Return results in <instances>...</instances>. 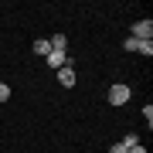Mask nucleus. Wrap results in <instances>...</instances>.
I'll list each match as a JSON object with an SVG mask.
<instances>
[{"label": "nucleus", "mask_w": 153, "mask_h": 153, "mask_svg": "<svg viewBox=\"0 0 153 153\" xmlns=\"http://www.w3.org/2000/svg\"><path fill=\"white\" fill-rule=\"evenodd\" d=\"M133 34H136V41H150L153 24H150V21H136V24H133Z\"/></svg>", "instance_id": "nucleus-3"}, {"label": "nucleus", "mask_w": 153, "mask_h": 153, "mask_svg": "<svg viewBox=\"0 0 153 153\" xmlns=\"http://www.w3.org/2000/svg\"><path fill=\"white\" fill-rule=\"evenodd\" d=\"M129 102V85H112L109 88V105H126Z\"/></svg>", "instance_id": "nucleus-1"}, {"label": "nucleus", "mask_w": 153, "mask_h": 153, "mask_svg": "<svg viewBox=\"0 0 153 153\" xmlns=\"http://www.w3.org/2000/svg\"><path fill=\"white\" fill-rule=\"evenodd\" d=\"M7 99H10V85L0 82V102H7Z\"/></svg>", "instance_id": "nucleus-9"}, {"label": "nucleus", "mask_w": 153, "mask_h": 153, "mask_svg": "<svg viewBox=\"0 0 153 153\" xmlns=\"http://www.w3.org/2000/svg\"><path fill=\"white\" fill-rule=\"evenodd\" d=\"M58 82L65 85V88H71V85H75V71H71V68H61L58 71Z\"/></svg>", "instance_id": "nucleus-4"}, {"label": "nucleus", "mask_w": 153, "mask_h": 153, "mask_svg": "<svg viewBox=\"0 0 153 153\" xmlns=\"http://www.w3.org/2000/svg\"><path fill=\"white\" fill-rule=\"evenodd\" d=\"M109 153H129V150H126L123 143H116V146H109Z\"/></svg>", "instance_id": "nucleus-11"}, {"label": "nucleus", "mask_w": 153, "mask_h": 153, "mask_svg": "<svg viewBox=\"0 0 153 153\" xmlns=\"http://www.w3.org/2000/svg\"><path fill=\"white\" fill-rule=\"evenodd\" d=\"M48 65L55 68V71H61V68H71V61H68L65 51H51V55H48Z\"/></svg>", "instance_id": "nucleus-2"}, {"label": "nucleus", "mask_w": 153, "mask_h": 153, "mask_svg": "<svg viewBox=\"0 0 153 153\" xmlns=\"http://www.w3.org/2000/svg\"><path fill=\"white\" fill-rule=\"evenodd\" d=\"M123 146H126V150H129V146H140V136H136V133H126V140H123Z\"/></svg>", "instance_id": "nucleus-8"}, {"label": "nucleus", "mask_w": 153, "mask_h": 153, "mask_svg": "<svg viewBox=\"0 0 153 153\" xmlns=\"http://www.w3.org/2000/svg\"><path fill=\"white\" fill-rule=\"evenodd\" d=\"M34 55L48 58V55H51V41H34Z\"/></svg>", "instance_id": "nucleus-6"}, {"label": "nucleus", "mask_w": 153, "mask_h": 153, "mask_svg": "<svg viewBox=\"0 0 153 153\" xmlns=\"http://www.w3.org/2000/svg\"><path fill=\"white\" fill-rule=\"evenodd\" d=\"M129 153H146V146H129Z\"/></svg>", "instance_id": "nucleus-12"}, {"label": "nucleus", "mask_w": 153, "mask_h": 153, "mask_svg": "<svg viewBox=\"0 0 153 153\" xmlns=\"http://www.w3.org/2000/svg\"><path fill=\"white\" fill-rule=\"evenodd\" d=\"M136 51H140V55H146V58H150V55H153V41H140V44H136Z\"/></svg>", "instance_id": "nucleus-7"}, {"label": "nucleus", "mask_w": 153, "mask_h": 153, "mask_svg": "<svg viewBox=\"0 0 153 153\" xmlns=\"http://www.w3.org/2000/svg\"><path fill=\"white\" fill-rule=\"evenodd\" d=\"M136 44H140L136 38H126V41H123V48H126V51H136Z\"/></svg>", "instance_id": "nucleus-10"}, {"label": "nucleus", "mask_w": 153, "mask_h": 153, "mask_svg": "<svg viewBox=\"0 0 153 153\" xmlns=\"http://www.w3.org/2000/svg\"><path fill=\"white\" fill-rule=\"evenodd\" d=\"M51 51H68V38L65 34H55L51 38Z\"/></svg>", "instance_id": "nucleus-5"}]
</instances>
